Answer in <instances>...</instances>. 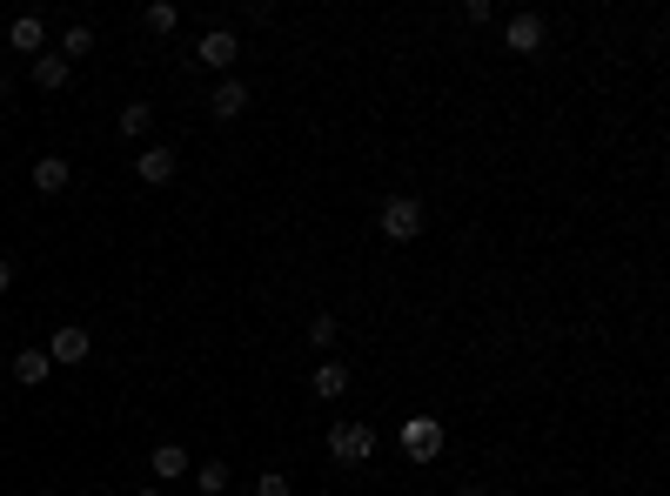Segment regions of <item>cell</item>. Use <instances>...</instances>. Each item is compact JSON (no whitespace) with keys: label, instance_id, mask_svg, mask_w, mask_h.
I'll return each mask as SVG.
<instances>
[{"label":"cell","instance_id":"obj_1","mask_svg":"<svg viewBox=\"0 0 670 496\" xmlns=\"http://www.w3.org/2000/svg\"><path fill=\"white\" fill-rule=\"evenodd\" d=\"M396 443H402L409 463H436V456H443V423H436L429 409H416V416H402L396 423Z\"/></svg>","mask_w":670,"mask_h":496},{"label":"cell","instance_id":"obj_2","mask_svg":"<svg viewBox=\"0 0 670 496\" xmlns=\"http://www.w3.org/2000/svg\"><path fill=\"white\" fill-rule=\"evenodd\" d=\"M423 202H416V195H389V202L376 208V228L382 235H389V242H416V235H423Z\"/></svg>","mask_w":670,"mask_h":496},{"label":"cell","instance_id":"obj_3","mask_svg":"<svg viewBox=\"0 0 670 496\" xmlns=\"http://www.w3.org/2000/svg\"><path fill=\"white\" fill-rule=\"evenodd\" d=\"M376 443H382V436L369 423H335L329 429V456H335V463H369V456H376Z\"/></svg>","mask_w":670,"mask_h":496},{"label":"cell","instance_id":"obj_4","mask_svg":"<svg viewBox=\"0 0 670 496\" xmlns=\"http://www.w3.org/2000/svg\"><path fill=\"white\" fill-rule=\"evenodd\" d=\"M195 61H201L208 74H228L235 61H242V41H235L228 27H208V34H201V47H195Z\"/></svg>","mask_w":670,"mask_h":496},{"label":"cell","instance_id":"obj_5","mask_svg":"<svg viewBox=\"0 0 670 496\" xmlns=\"http://www.w3.org/2000/svg\"><path fill=\"white\" fill-rule=\"evenodd\" d=\"M175 168H181V155H175V148H161V141H148V148L134 155V175L148 181V188H161V181H175Z\"/></svg>","mask_w":670,"mask_h":496},{"label":"cell","instance_id":"obj_6","mask_svg":"<svg viewBox=\"0 0 670 496\" xmlns=\"http://www.w3.org/2000/svg\"><path fill=\"white\" fill-rule=\"evenodd\" d=\"M88 356H94V336L81 329V322H61L54 342H47V362H88Z\"/></svg>","mask_w":670,"mask_h":496},{"label":"cell","instance_id":"obj_7","mask_svg":"<svg viewBox=\"0 0 670 496\" xmlns=\"http://www.w3.org/2000/svg\"><path fill=\"white\" fill-rule=\"evenodd\" d=\"M309 389L322 396V403H335V396H349V362H342V356H322V362L309 369Z\"/></svg>","mask_w":670,"mask_h":496},{"label":"cell","instance_id":"obj_8","mask_svg":"<svg viewBox=\"0 0 670 496\" xmlns=\"http://www.w3.org/2000/svg\"><path fill=\"white\" fill-rule=\"evenodd\" d=\"M503 47H510V54H536V47H543V14H510V21H503Z\"/></svg>","mask_w":670,"mask_h":496},{"label":"cell","instance_id":"obj_9","mask_svg":"<svg viewBox=\"0 0 670 496\" xmlns=\"http://www.w3.org/2000/svg\"><path fill=\"white\" fill-rule=\"evenodd\" d=\"M7 47H14V54H34V61H41V54H47V21H41V14H21V21L7 27Z\"/></svg>","mask_w":670,"mask_h":496},{"label":"cell","instance_id":"obj_10","mask_svg":"<svg viewBox=\"0 0 670 496\" xmlns=\"http://www.w3.org/2000/svg\"><path fill=\"white\" fill-rule=\"evenodd\" d=\"M208 114H215V121H242V114H248V81H235V74H228L222 88L208 94Z\"/></svg>","mask_w":670,"mask_h":496},{"label":"cell","instance_id":"obj_11","mask_svg":"<svg viewBox=\"0 0 670 496\" xmlns=\"http://www.w3.org/2000/svg\"><path fill=\"white\" fill-rule=\"evenodd\" d=\"M67 181H74V161H61V155L34 161V195H67Z\"/></svg>","mask_w":670,"mask_h":496},{"label":"cell","instance_id":"obj_12","mask_svg":"<svg viewBox=\"0 0 670 496\" xmlns=\"http://www.w3.org/2000/svg\"><path fill=\"white\" fill-rule=\"evenodd\" d=\"M47 376H54V362H47V349H21V356H14V383H21V389H41Z\"/></svg>","mask_w":670,"mask_h":496},{"label":"cell","instance_id":"obj_13","mask_svg":"<svg viewBox=\"0 0 670 496\" xmlns=\"http://www.w3.org/2000/svg\"><path fill=\"white\" fill-rule=\"evenodd\" d=\"M67 81H74V68H67L61 54H41V61H34V88L41 94H61Z\"/></svg>","mask_w":670,"mask_h":496},{"label":"cell","instance_id":"obj_14","mask_svg":"<svg viewBox=\"0 0 670 496\" xmlns=\"http://www.w3.org/2000/svg\"><path fill=\"white\" fill-rule=\"evenodd\" d=\"M148 470H155V483H175V476H188V450H181V443H161V450L148 456Z\"/></svg>","mask_w":670,"mask_h":496},{"label":"cell","instance_id":"obj_15","mask_svg":"<svg viewBox=\"0 0 670 496\" xmlns=\"http://www.w3.org/2000/svg\"><path fill=\"white\" fill-rule=\"evenodd\" d=\"M88 54H94V27H88V21H74V27L61 34V61L74 68V61H88Z\"/></svg>","mask_w":670,"mask_h":496},{"label":"cell","instance_id":"obj_16","mask_svg":"<svg viewBox=\"0 0 670 496\" xmlns=\"http://www.w3.org/2000/svg\"><path fill=\"white\" fill-rule=\"evenodd\" d=\"M148 128H155V108H148V101H128V108H121V135L148 141Z\"/></svg>","mask_w":670,"mask_h":496},{"label":"cell","instance_id":"obj_17","mask_svg":"<svg viewBox=\"0 0 670 496\" xmlns=\"http://www.w3.org/2000/svg\"><path fill=\"white\" fill-rule=\"evenodd\" d=\"M195 490L201 496H228V463H222V456H208V463L195 470Z\"/></svg>","mask_w":670,"mask_h":496},{"label":"cell","instance_id":"obj_18","mask_svg":"<svg viewBox=\"0 0 670 496\" xmlns=\"http://www.w3.org/2000/svg\"><path fill=\"white\" fill-rule=\"evenodd\" d=\"M335 336H342V322H335V316H309V349H322V356H329Z\"/></svg>","mask_w":670,"mask_h":496},{"label":"cell","instance_id":"obj_19","mask_svg":"<svg viewBox=\"0 0 670 496\" xmlns=\"http://www.w3.org/2000/svg\"><path fill=\"white\" fill-rule=\"evenodd\" d=\"M175 27H181V14L168 0H155V7H148V34H175Z\"/></svg>","mask_w":670,"mask_h":496},{"label":"cell","instance_id":"obj_20","mask_svg":"<svg viewBox=\"0 0 670 496\" xmlns=\"http://www.w3.org/2000/svg\"><path fill=\"white\" fill-rule=\"evenodd\" d=\"M255 496H295V483L282 470H262V476H255Z\"/></svg>","mask_w":670,"mask_h":496},{"label":"cell","instance_id":"obj_21","mask_svg":"<svg viewBox=\"0 0 670 496\" xmlns=\"http://www.w3.org/2000/svg\"><path fill=\"white\" fill-rule=\"evenodd\" d=\"M463 21H469V27H490V21H496V7H490V0H469Z\"/></svg>","mask_w":670,"mask_h":496},{"label":"cell","instance_id":"obj_22","mask_svg":"<svg viewBox=\"0 0 670 496\" xmlns=\"http://www.w3.org/2000/svg\"><path fill=\"white\" fill-rule=\"evenodd\" d=\"M14 289V262H0V295Z\"/></svg>","mask_w":670,"mask_h":496},{"label":"cell","instance_id":"obj_23","mask_svg":"<svg viewBox=\"0 0 670 496\" xmlns=\"http://www.w3.org/2000/svg\"><path fill=\"white\" fill-rule=\"evenodd\" d=\"M456 496H483V483H463V490H456Z\"/></svg>","mask_w":670,"mask_h":496},{"label":"cell","instance_id":"obj_24","mask_svg":"<svg viewBox=\"0 0 670 496\" xmlns=\"http://www.w3.org/2000/svg\"><path fill=\"white\" fill-rule=\"evenodd\" d=\"M7 88H14V81H7V68H0V101H7Z\"/></svg>","mask_w":670,"mask_h":496},{"label":"cell","instance_id":"obj_25","mask_svg":"<svg viewBox=\"0 0 670 496\" xmlns=\"http://www.w3.org/2000/svg\"><path fill=\"white\" fill-rule=\"evenodd\" d=\"M134 496H161V490H155V483H148V490H134Z\"/></svg>","mask_w":670,"mask_h":496}]
</instances>
